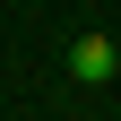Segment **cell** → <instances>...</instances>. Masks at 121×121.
Masks as SVG:
<instances>
[{
  "label": "cell",
  "instance_id": "6da1fadb",
  "mask_svg": "<svg viewBox=\"0 0 121 121\" xmlns=\"http://www.w3.org/2000/svg\"><path fill=\"white\" fill-rule=\"evenodd\" d=\"M60 69H69L78 86H104V78H121V43L104 35V26H78L69 52H60Z\"/></svg>",
  "mask_w": 121,
  "mask_h": 121
}]
</instances>
